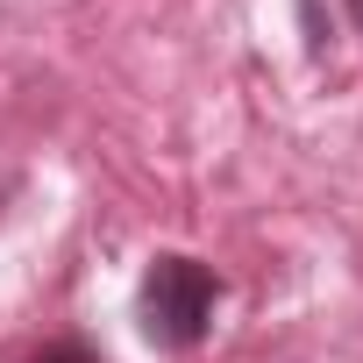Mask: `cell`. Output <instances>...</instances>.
I'll use <instances>...</instances> for the list:
<instances>
[{
  "instance_id": "277c9868",
  "label": "cell",
  "mask_w": 363,
  "mask_h": 363,
  "mask_svg": "<svg viewBox=\"0 0 363 363\" xmlns=\"http://www.w3.org/2000/svg\"><path fill=\"white\" fill-rule=\"evenodd\" d=\"M356 8H363V0H356Z\"/></svg>"
},
{
  "instance_id": "6da1fadb",
  "label": "cell",
  "mask_w": 363,
  "mask_h": 363,
  "mask_svg": "<svg viewBox=\"0 0 363 363\" xmlns=\"http://www.w3.org/2000/svg\"><path fill=\"white\" fill-rule=\"evenodd\" d=\"M214 306H221V278L200 257H178V250L150 257L143 292H135V320L157 349H193L214 328Z\"/></svg>"
},
{
  "instance_id": "3957f363",
  "label": "cell",
  "mask_w": 363,
  "mask_h": 363,
  "mask_svg": "<svg viewBox=\"0 0 363 363\" xmlns=\"http://www.w3.org/2000/svg\"><path fill=\"white\" fill-rule=\"evenodd\" d=\"M8 193H15V178H8V171H0V214H8Z\"/></svg>"
},
{
  "instance_id": "7a4b0ae2",
  "label": "cell",
  "mask_w": 363,
  "mask_h": 363,
  "mask_svg": "<svg viewBox=\"0 0 363 363\" xmlns=\"http://www.w3.org/2000/svg\"><path fill=\"white\" fill-rule=\"evenodd\" d=\"M36 363H100V356H86V349H79V342H50V349H43V356H36Z\"/></svg>"
}]
</instances>
